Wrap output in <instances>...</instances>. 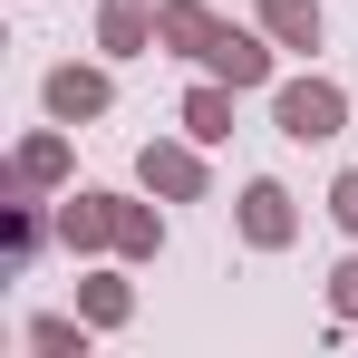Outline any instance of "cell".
I'll return each instance as SVG.
<instances>
[{
  "label": "cell",
  "instance_id": "1",
  "mask_svg": "<svg viewBox=\"0 0 358 358\" xmlns=\"http://www.w3.org/2000/svg\"><path fill=\"white\" fill-rule=\"evenodd\" d=\"M271 126L291 145H329L349 126V87L339 78H271Z\"/></svg>",
  "mask_w": 358,
  "mask_h": 358
},
{
  "label": "cell",
  "instance_id": "2",
  "mask_svg": "<svg viewBox=\"0 0 358 358\" xmlns=\"http://www.w3.org/2000/svg\"><path fill=\"white\" fill-rule=\"evenodd\" d=\"M136 184H145V194H155V203H203V145H194V136H145V145H136Z\"/></svg>",
  "mask_w": 358,
  "mask_h": 358
},
{
  "label": "cell",
  "instance_id": "3",
  "mask_svg": "<svg viewBox=\"0 0 358 358\" xmlns=\"http://www.w3.org/2000/svg\"><path fill=\"white\" fill-rule=\"evenodd\" d=\"M39 107H49L59 126H97L107 107H117V78H107V68H87V59H59L49 78H39Z\"/></svg>",
  "mask_w": 358,
  "mask_h": 358
},
{
  "label": "cell",
  "instance_id": "4",
  "mask_svg": "<svg viewBox=\"0 0 358 358\" xmlns=\"http://www.w3.org/2000/svg\"><path fill=\"white\" fill-rule=\"evenodd\" d=\"M203 78H223V87H271V78H281V39H271L262 20H252V29L223 20V39L203 49Z\"/></svg>",
  "mask_w": 358,
  "mask_h": 358
},
{
  "label": "cell",
  "instance_id": "5",
  "mask_svg": "<svg viewBox=\"0 0 358 358\" xmlns=\"http://www.w3.org/2000/svg\"><path fill=\"white\" fill-rule=\"evenodd\" d=\"M242 242H252V252H291V242H300V203H291L281 175L242 184Z\"/></svg>",
  "mask_w": 358,
  "mask_h": 358
},
{
  "label": "cell",
  "instance_id": "6",
  "mask_svg": "<svg viewBox=\"0 0 358 358\" xmlns=\"http://www.w3.org/2000/svg\"><path fill=\"white\" fill-rule=\"evenodd\" d=\"M49 233H59V252H68V262H97V252H117V194H68Z\"/></svg>",
  "mask_w": 358,
  "mask_h": 358
},
{
  "label": "cell",
  "instance_id": "7",
  "mask_svg": "<svg viewBox=\"0 0 358 358\" xmlns=\"http://www.w3.org/2000/svg\"><path fill=\"white\" fill-rule=\"evenodd\" d=\"M78 175V155H68V126L49 117L39 136H20V155H10V194H59Z\"/></svg>",
  "mask_w": 358,
  "mask_h": 358
},
{
  "label": "cell",
  "instance_id": "8",
  "mask_svg": "<svg viewBox=\"0 0 358 358\" xmlns=\"http://www.w3.org/2000/svg\"><path fill=\"white\" fill-rule=\"evenodd\" d=\"M213 39H223V10H213V0H155V49L203 59Z\"/></svg>",
  "mask_w": 358,
  "mask_h": 358
},
{
  "label": "cell",
  "instance_id": "9",
  "mask_svg": "<svg viewBox=\"0 0 358 358\" xmlns=\"http://www.w3.org/2000/svg\"><path fill=\"white\" fill-rule=\"evenodd\" d=\"M97 49L107 59H145L155 49V0H97Z\"/></svg>",
  "mask_w": 358,
  "mask_h": 358
},
{
  "label": "cell",
  "instance_id": "10",
  "mask_svg": "<svg viewBox=\"0 0 358 358\" xmlns=\"http://www.w3.org/2000/svg\"><path fill=\"white\" fill-rule=\"evenodd\" d=\"M78 310H87V329L107 339V329L136 320V281H126V271H78Z\"/></svg>",
  "mask_w": 358,
  "mask_h": 358
},
{
  "label": "cell",
  "instance_id": "11",
  "mask_svg": "<svg viewBox=\"0 0 358 358\" xmlns=\"http://www.w3.org/2000/svg\"><path fill=\"white\" fill-rule=\"evenodd\" d=\"M233 97L242 87H223V78H203V87H184V136H194V145H223V136H233Z\"/></svg>",
  "mask_w": 358,
  "mask_h": 358
},
{
  "label": "cell",
  "instance_id": "12",
  "mask_svg": "<svg viewBox=\"0 0 358 358\" xmlns=\"http://www.w3.org/2000/svg\"><path fill=\"white\" fill-rule=\"evenodd\" d=\"M252 20H262L281 49H320V29H329V10H320V0H252Z\"/></svg>",
  "mask_w": 358,
  "mask_h": 358
},
{
  "label": "cell",
  "instance_id": "13",
  "mask_svg": "<svg viewBox=\"0 0 358 358\" xmlns=\"http://www.w3.org/2000/svg\"><path fill=\"white\" fill-rule=\"evenodd\" d=\"M20 339H29L39 358H87L97 329H87V310H39V320H20Z\"/></svg>",
  "mask_w": 358,
  "mask_h": 358
},
{
  "label": "cell",
  "instance_id": "14",
  "mask_svg": "<svg viewBox=\"0 0 358 358\" xmlns=\"http://www.w3.org/2000/svg\"><path fill=\"white\" fill-rule=\"evenodd\" d=\"M155 252H165V213L117 194V262H155Z\"/></svg>",
  "mask_w": 358,
  "mask_h": 358
},
{
  "label": "cell",
  "instance_id": "15",
  "mask_svg": "<svg viewBox=\"0 0 358 358\" xmlns=\"http://www.w3.org/2000/svg\"><path fill=\"white\" fill-rule=\"evenodd\" d=\"M0 252H10V262H29V252H39V203H29V194H10V203H0Z\"/></svg>",
  "mask_w": 358,
  "mask_h": 358
},
{
  "label": "cell",
  "instance_id": "16",
  "mask_svg": "<svg viewBox=\"0 0 358 358\" xmlns=\"http://www.w3.org/2000/svg\"><path fill=\"white\" fill-rule=\"evenodd\" d=\"M329 320H339V329H358V252L329 271Z\"/></svg>",
  "mask_w": 358,
  "mask_h": 358
},
{
  "label": "cell",
  "instance_id": "17",
  "mask_svg": "<svg viewBox=\"0 0 358 358\" xmlns=\"http://www.w3.org/2000/svg\"><path fill=\"white\" fill-rule=\"evenodd\" d=\"M329 223L358 242V165H339V184H329Z\"/></svg>",
  "mask_w": 358,
  "mask_h": 358
}]
</instances>
